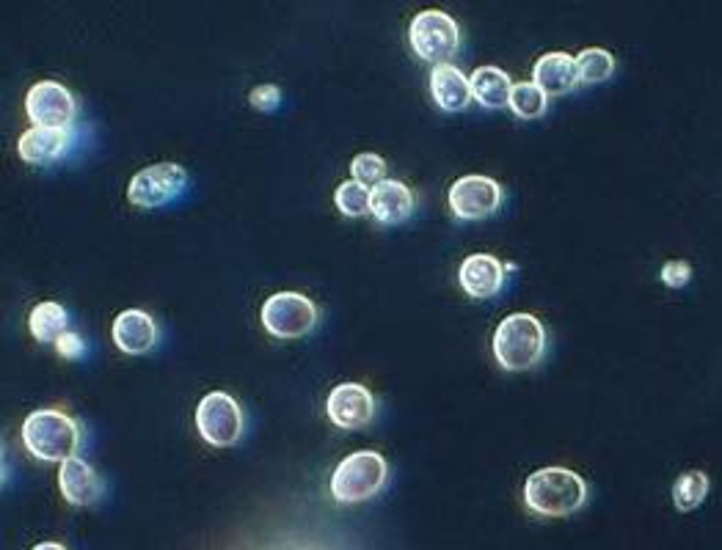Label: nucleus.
<instances>
[{"label":"nucleus","instance_id":"1a4fd4ad","mask_svg":"<svg viewBox=\"0 0 722 550\" xmlns=\"http://www.w3.org/2000/svg\"><path fill=\"white\" fill-rule=\"evenodd\" d=\"M449 210L461 220H483L494 216L502 204V188L496 179L483 177V173H469V177L455 179L449 188Z\"/></svg>","mask_w":722,"mask_h":550},{"label":"nucleus","instance_id":"393cba45","mask_svg":"<svg viewBox=\"0 0 722 550\" xmlns=\"http://www.w3.org/2000/svg\"><path fill=\"white\" fill-rule=\"evenodd\" d=\"M350 173H354L356 182H362L364 188L373 190L375 184H380L386 179V163L380 154L364 152V154H356L354 158V163H350Z\"/></svg>","mask_w":722,"mask_h":550},{"label":"nucleus","instance_id":"7ed1b4c3","mask_svg":"<svg viewBox=\"0 0 722 550\" xmlns=\"http://www.w3.org/2000/svg\"><path fill=\"white\" fill-rule=\"evenodd\" d=\"M22 443L37 460L42 462H67L78 457L80 430L75 419L53 408L33 410L22 424Z\"/></svg>","mask_w":722,"mask_h":550},{"label":"nucleus","instance_id":"4468645a","mask_svg":"<svg viewBox=\"0 0 722 550\" xmlns=\"http://www.w3.org/2000/svg\"><path fill=\"white\" fill-rule=\"evenodd\" d=\"M533 83L538 86L546 97H563L576 89L580 80V67L576 58L568 53H546L535 61Z\"/></svg>","mask_w":722,"mask_h":550},{"label":"nucleus","instance_id":"dca6fc26","mask_svg":"<svg viewBox=\"0 0 722 550\" xmlns=\"http://www.w3.org/2000/svg\"><path fill=\"white\" fill-rule=\"evenodd\" d=\"M59 488L61 496L67 498L72 507H91V503L100 501L102 479L97 477L89 462L80 460V457H72V460L61 462Z\"/></svg>","mask_w":722,"mask_h":550},{"label":"nucleus","instance_id":"b1692460","mask_svg":"<svg viewBox=\"0 0 722 550\" xmlns=\"http://www.w3.org/2000/svg\"><path fill=\"white\" fill-rule=\"evenodd\" d=\"M334 204L345 218H362L369 212V188H364L356 179H348L334 193Z\"/></svg>","mask_w":722,"mask_h":550},{"label":"nucleus","instance_id":"423d86ee","mask_svg":"<svg viewBox=\"0 0 722 550\" xmlns=\"http://www.w3.org/2000/svg\"><path fill=\"white\" fill-rule=\"evenodd\" d=\"M263 326L276 339H301L317 326V306L301 292H276L263 303Z\"/></svg>","mask_w":722,"mask_h":550},{"label":"nucleus","instance_id":"9d476101","mask_svg":"<svg viewBox=\"0 0 722 550\" xmlns=\"http://www.w3.org/2000/svg\"><path fill=\"white\" fill-rule=\"evenodd\" d=\"M26 113L33 127H50V130H67L75 119V100L69 89L53 80L31 86L26 97Z\"/></svg>","mask_w":722,"mask_h":550},{"label":"nucleus","instance_id":"6e6552de","mask_svg":"<svg viewBox=\"0 0 722 550\" xmlns=\"http://www.w3.org/2000/svg\"><path fill=\"white\" fill-rule=\"evenodd\" d=\"M188 188V171L177 163H158L138 171L127 184V199L141 210H158Z\"/></svg>","mask_w":722,"mask_h":550},{"label":"nucleus","instance_id":"c85d7f7f","mask_svg":"<svg viewBox=\"0 0 722 550\" xmlns=\"http://www.w3.org/2000/svg\"><path fill=\"white\" fill-rule=\"evenodd\" d=\"M33 550H67V548L59 546V542H39V546Z\"/></svg>","mask_w":722,"mask_h":550},{"label":"nucleus","instance_id":"f3484780","mask_svg":"<svg viewBox=\"0 0 722 550\" xmlns=\"http://www.w3.org/2000/svg\"><path fill=\"white\" fill-rule=\"evenodd\" d=\"M431 94L436 100V106L449 113H458L469 106L472 97V80L461 72L453 63H438L431 72Z\"/></svg>","mask_w":722,"mask_h":550},{"label":"nucleus","instance_id":"f8f14e48","mask_svg":"<svg viewBox=\"0 0 722 550\" xmlns=\"http://www.w3.org/2000/svg\"><path fill=\"white\" fill-rule=\"evenodd\" d=\"M507 268L491 253H475V257H466L464 264L458 268V281L461 289H464L469 298L475 300H488L494 294H500L502 283H505Z\"/></svg>","mask_w":722,"mask_h":550},{"label":"nucleus","instance_id":"39448f33","mask_svg":"<svg viewBox=\"0 0 722 550\" xmlns=\"http://www.w3.org/2000/svg\"><path fill=\"white\" fill-rule=\"evenodd\" d=\"M408 42H412L414 53H417L422 61L433 63V67L447 63V58H453L461 48L458 22H455L447 11L425 9L412 20Z\"/></svg>","mask_w":722,"mask_h":550},{"label":"nucleus","instance_id":"cd10ccee","mask_svg":"<svg viewBox=\"0 0 722 550\" xmlns=\"http://www.w3.org/2000/svg\"><path fill=\"white\" fill-rule=\"evenodd\" d=\"M56 350H59L61 358H69V361H75V358H83L86 352V341L80 339L78 333H63L59 341H56Z\"/></svg>","mask_w":722,"mask_h":550},{"label":"nucleus","instance_id":"aec40b11","mask_svg":"<svg viewBox=\"0 0 722 550\" xmlns=\"http://www.w3.org/2000/svg\"><path fill=\"white\" fill-rule=\"evenodd\" d=\"M69 314L61 303H53V300H44L28 317V328H31L33 339L42 341V344H56L63 333H67Z\"/></svg>","mask_w":722,"mask_h":550},{"label":"nucleus","instance_id":"4be33fe9","mask_svg":"<svg viewBox=\"0 0 722 550\" xmlns=\"http://www.w3.org/2000/svg\"><path fill=\"white\" fill-rule=\"evenodd\" d=\"M582 83H604L615 72V58L604 48H587L576 56Z\"/></svg>","mask_w":722,"mask_h":550},{"label":"nucleus","instance_id":"f03ea898","mask_svg":"<svg viewBox=\"0 0 722 550\" xmlns=\"http://www.w3.org/2000/svg\"><path fill=\"white\" fill-rule=\"evenodd\" d=\"M546 350V330L538 317L527 311L507 314L494 333V356L507 372H527L543 358Z\"/></svg>","mask_w":722,"mask_h":550},{"label":"nucleus","instance_id":"20e7f679","mask_svg":"<svg viewBox=\"0 0 722 550\" xmlns=\"http://www.w3.org/2000/svg\"><path fill=\"white\" fill-rule=\"evenodd\" d=\"M389 468L378 451H354L337 466L332 477V496L339 503H359L378 496L386 484Z\"/></svg>","mask_w":722,"mask_h":550},{"label":"nucleus","instance_id":"bb28decb","mask_svg":"<svg viewBox=\"0 0 722 550\" xmlns=\"http://www.w3.org/2000/svg\"><path fill=\"white\" fill-rule=\"evenodd\" d=\"M248 102H251V106L257 110H265V113H268V110L279 108L281 91L276 89V86H268V83L257 86V89H254L251 94H248Z\"/></svg>","mask_w":722,"mask_h":550},{"label":"nucleus","instance_id":"412c9836","mask_svg":"<svg viewBox=\"0 0 722 550\" xmlns=\"http://www.w3.org/2000/svg\"><path fill=\"white\" fill-rule=\"evenodd\" d=\"M709 488V477L703 471H684L673 484V503L679 512H692V509L701 507L706 501Z\"/></svg>","mask_w":722,"mask_h":550},{"label":"nucleus","instance_id":"6ab92c4d","mask_svg":"<svg viewBox=\"0 0 722 550\" xmlns=\"http://www.w3.org/2000/svg\"><path fill=\"white\" fill-rule=\"evenodd\" d=\"M472 97H475L477 106L500 110L511 106L513 86L511 78H507L505 69L500 67H477L472 72Z\"/></svg>","mask_w":722,"mask_h":550},{"label":"nucleus","instance_id":"ddd939ff","mask_svg":"<svg viewBox=\"0 0 722 550\" xmlns=\"http://www.w3.org/2000/svg\"><path fill=\"white\" fill-rule=\"evenodd\" d=\"M113 344L127 356H144L158 344V322L141 309H127L113 320Z\"/></svg>","mask_w":722,"mask_h":550},{"label":"nucleus","instance_id":"a211bd4d","mask_svg":"<svg viewBox=\"0 0 722 550\" xmlns=\"http://www.w3.org/2000/svg\"><path fill=\"white\" fill-rule=\"evenodd\" d=\"M69 149V130H50V127H31L17 141V154L31 166H48L63 158Z\"/></svg>","mask_w":722,"mask_h":550},{"label":"nucleus","instance_id":"a878e982","mask_svg":"<svg viewBox=\"0 0 722 550\" xmlns=\"http://www.w3.org/2000/svg\"><path fill=\"white\" fill-rule=\"evenodd\" d=\"M660 278H662L664 287H670V289L686 287V283L692 281V264L690 262H681V259H673V262H664Z\"/></svg>","mask_w":722,"mask_h":550},{"label":"nucleus","instance_id":"0eeeda50","mask_svg":"<svg viewBox=\"0 0 722 550\" xmlns=\"http://www.w3.org/2000/svg\"><path fill=\"white\" fill-rule=\"evenodd\" d=\"M243 427H246L243 410L229 393H207L199 402V408H196V430L201 432V438H205L207 443L218 446V449H227V446L238 443L243 436Z\"/></svg>","mask_w":722,"mask_h":550},{"label":"nucleus","instance_id":"f257e3e1","mask_svg":"<svg viewBox=\"0 0 722 550\" xmlns=\"http://www.w3.org/2000/svg\"><path fill=\"white\" fill-rule=\"evenodd\" d=\"M587 501V484L571 468H541L524 482V503L543 518H568Z\"/></svg>","mask_w":722,"mask_h":550},{"label":"nucleus","instance_id":"2eb2a0df","mask_svg":"<svg viewBox=\"0 0 722 550\" xmlns=\"http://www.w3.org/2000/svg\"><path fill=\"white\" fill-rule=\"evenodd\" d=\"M414 212V193L408 184L397 182V179H384L369 190V216L378 223L395 226L412 218Z\"/></svg>","mask_w":722,"mask_h":550},{"label":"nucleus","instance_id":"9b49d317","mask_svg":"<svg viewBox=\"0 0 722 550\" xmlns=\"http://www.w3.org/2000/svg\"><path fill=\"white\" fill-rule=\"evenodd\" d=\"M328 419L339 430H362L373 421L375 399L367 388L359 383H339L326 399Z\"/></svg>","mask_w":722,"mask_h":550},{"label":"nucleus","instance_id":"5701e85b","mask_svg":"<svg viewBox=\"0 0 722 550\" xmlns=\"http://www.w3.org/2000/svg\"><path fill=\"white\" fill-rule=\"evenodd\" d=\"M548 108V97L543 94L535 83H516L513 86L511 97V110L518 116V119H541Z\"/></svg>","mask_w":722,"mask_h":550}]
</instances>
